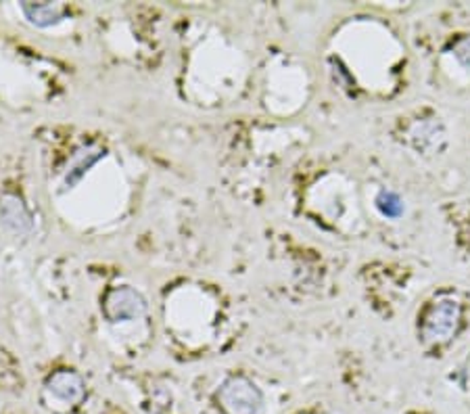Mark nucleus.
Masks as SVG:
<instances>
[{
  "mask_svg": "<svg viewBox=\"0 0 470 414\" xmlns=\"http://www.w3.org/2000/svg\"><path fill=\"white\" fill-rule=\"evenodd\" d=\"M216 402L224 414H262L263 393L253 381L235 374L226 379L216 393Z\"/></svg>",
  "mask_w": 470,
  "mask_h": 414,
  "instance_id": "1",
  "label": "nucleus"
},
{
  "mask_svg": "<svg viewBox=\"0 0 470 414\" xmlns=\"http://www.w3.org/2000/svg\"><path fill=\"white\" fill-rule=\"evenodd\" d=\"M462 320V306L458 299L454 298H441L429 308L425 318H422V339L429 345H441L447 344L449 339L458 333Z\"/></svg>",
  "mask_w": 470,
  "mask_h": 414,
  "instance_id": "2",
  "label": "nucleus"
},
{
  "mask_svg": "<svg viewBox=\"0 0 470 414\" xmlns=\"http://www.w3.org/2000/svg\"><path fill=\"white\" fill-rule=\"evenodd\" d=\"M86 383L78 373L61 368L49 374L44 381V402L51 410L69 412L84 404Z\"/></svg>",
  "mask_w": 470,
  "mask_h": 414,
  "instance_id": "3",
  "label": "nucleus"
},
{
  "mask_svg": "<svg viewBox=\"0 0 470 414\" xmlns=\"http://www.w3.org/2000/svg\"><path fill=\"white\" fill-rule=\"evenodd\" d=\"M103 312L111 322H124L144 317L147 301L138 291L130 287H115L107 293L103 301Z\"/></svg>",
  "mask_w": 470,
  "mask_h": 414,
  "instance_id": "4",
  "label": "nucleus"
},
{
  "mask_svg": "<svg viewBox=\"0 0 470 414\" xmlns=\"http://www.w3.org/2000/svg\"><path fill=\"white\" fill-rule=\"evenodd\" d=\"M412 143L419 151L435 153V151H441L446 147L447 136L439 122H422L412 130Z\"/></svg>",
  "mask_w": 470,
  "mask_h": 414,
  "instance_id": "5",
  "label": "nucleus"
},
{
  "mask_svg": "<svg viewBox=\"0 0 470 414\" xmlns=\"http://www.w3.org/2000/svg\"><path fill=\"white\" fill-rule=\"evenodd\" d=\"M23 13L32 23L38 25V28H49V25H55L61 22L65 9L61 5L36 3V5H23Z\"/></svg>",
  "mask_w": 470,
  "mask_h": 414,
  "instance_id": "6",
  "label": "nucleus"
},
{
  "mask_svg": "<svg viewBox=\"0 0 470 414\" xmlns=\"http://www.w3.org/2000/svg\"><path fill=\"white\" fill-rule=\"evenodd\" d=\"M3 218L6 220V225H11L19 233H25V230L32 228V218L28 214V209L15 197H6L3 203Z\"/></svg>",
  "mask_w": 470,
  "mask_h": 414,
  "instance_id": "7",
  "label": "nucleus"
},
{
  "mask_svg": "<svg viewBox=\"0 0 470 414\" xmlns=\"http://www.w3.org/2000/svg\"><path fill=\"white\" fill-rule=\"evenodd\" d=\"M105 153L101 149H84L79 151V153L74 157V161H71L69 166V172H68V184H76L79 179H82L84 172H88V168L95 166V163L101 160Z\"/></svg>",
  "mask_w": 470,
  "mask_h": 414,
  "instance_id": "8",
  "label": "nucleus"
},
{
  "mask_svg": "<svg viewBox=\"0 0 470 414\" xmlns=\"http://www.w3.org/2000/svg\"><path fill=\"white\" fill-rule=\"evenodd\" d=\"M376 209H379L385 218L397 220L406 212V206H403L401 197L393 193V190H381V193L376 195Z\"/></svg>",
  "mask_w": 470,
  "mask_h": 414,
  "instance_id": "9",
  "label": "nucleus"
}]
</instances>
